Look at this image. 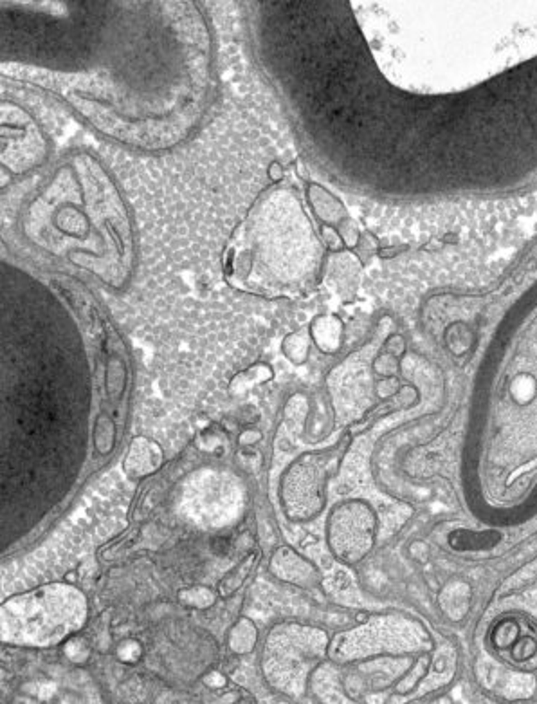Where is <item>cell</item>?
<instances>
[{"label": "cell", "instance_id": "7c38bea8", "mask_svg": "<svg viewBox=\"0 0 537 704\" xmlns=\"http://www.w3.org/2000/svg\"><path fill=\"white\" fill-rule=\"evenodd\" d=\"M92 441L94 448L98 451L99 455H110L116 448V441H118V425L114 421L110 414L107 412H101L96 421H94L92 428Z\"/></svg>", "mask_w": 537, "mask_h": 704}, {"label": "cell", "instance_id": "5bb4252c", "mask_svg": "<svg viewBox=\"0 0 537 704\" xmlns=\"http://www.w3.org/2000/svg\"><path fill=\"white\" fill-rule=\"evenodd\" d=\"M271 377L272 370L267 367V365H254V367L240 372V374L231 381L229 390H231V394H235V396H241V394H246V392H249L251 388L260 385V383H265L267 379H271Z\"/></svg>", "mask_w": 537, "mask_h": 704}, {"label": "cell", "instance_id": "7a4b0ae2", "mask_svg": "<svg viewBox=\"0 0 537 704\" xmlns=\"http://www.w3.org/2000/svg\"><path fill=\"white\" fill-rule=\"evenodd\" d=\"M2 229L16 251L42 268L81 273L112 293L137 268L132 210L92 152L73 150L2 201Z\"/></svg>", "mask_w": 537, "mask_h": 704}, {"label": "cell", "instance_id": "5b68a950", "mask_svg": "<svg viewBox=\"0 0 537 704\" xmlns=\"http://www.w3.org/2000/svg\"><path fill=\"white\" fill-rule=\"evenodd\" d=\"M49 138L31 112L2 101V172L24 177L42 168L49 155Z\"/></svg>", "mask_w": 537, "mask_h": 704}, {"label": "cell", "instance_id": "d6986e66", "mask_svg": "<svg viewBox=\"0 0 537 704\" xmlns=\"http://www.w3.org/2000/svg\"><path fill=\"white\" fill-rule=\"evenodd\" d=\"M258 441H261V431L260 430H254V428H249V430H244L240 433V437H238V442H240V447H254Z\"/></svg>", "mask_w": 537, "mask_h": 704}, {"label": "cell", "instance_id": "30bf717a", "mask_svg": "<svg viewBox=\"0 0 537 704\" xmlns=\"http://www.w3.org/2000/svg\"><path fill=\"white\" fill-rule=\"evenodd\" d=\"M258 638L260 634H258V627L254 625V621L241 616L227 632V649L237 657L251 654L252 650L257 649Z\"/></svg>", "mask_w": 537, "mask_h": 704}, {"label": "cell", "instance_id": "ffe728a7", "mask_svg": "<svg viewBox=\"0 0 537 704\" xmlns=\"http://www.w3.org/2000/svg\"><path fill=\"white\" fill-rule=\"evenodd\" d=\"M64 581H67V583H73V586H76V581H78V573L76 570H73V573H67L64 578Z\"/></svg>", "mask_w": 537, "mask_h": 704}, {"label": "cell", "instance_id": "8fae6325", "mask_svg": "<svg viewBox=\"0 0 537 704\" xmlns=\"http://www.w3.org/2000/svg\"><path fill=\"white\" fill-rule=\"evenodd\" d=\"M258 560H260V551L247 553V555L238 562L237 566L233 567L231 570H227V575L224 576L222 580L218 581V596H220L222 600H227V598H231L235 592H238L247 581V578L252 575V570L257 567Z\"/></svg>", "mask_w": 537, "mask_h": 704}, {"label": "cell", "instance_id": "e0dca14e", "mask_svg": "<svg viewBox=\"0 0 537 704\" xmlns=\"http://www.w3.org/2000/svg\"><path fill=\"white\" fill-rule=\"evenodd\" d=\"M143 654V645L137 640H133V638H127V640L121 641L118 645V650H116V655H118V659L123 665H137Z\"/></svg>", "mask_w": 537, "mask_h": 704}, {"label": "cell", "instance_id": "6da1fadb", "mask_svg": "<svg viewBox=\"0 0 537 704\" xmlns=\"http://www.w3.org/2000/svg\"><path fill=\"white\" fill-rule=\"evenodd\" d=\"M2 81L55 99L135 152L197 134L218 96L217 45L198 2H2Z\"/></svg>", "mask_w": 537, "mask_h": 704}, {"label": "cell", "instance_id": "3957f363", "mask_svg": "<svg viewBox=\"0 0 537 704\" xmlns=\"http://www.w3.org/2000/svg\"><path fill=\"white\" fill-rule=\"evenodd\" d=\"M300 194L278 183L261 192L227 240L224 278L267 300H296L315 289L323 246Z\"/></svg>", "mask_w": 537, "mask_h": 704}, {"label": "cell", "instance_id": "ac0fdd59", "mask_svg": "<svg viewBox=\"0 0 537 704\" xmlns=\"http://www.w3.org/2000/svg\"><path fill=\"white\" fill-rule=\"evenodd\" d=\"M202 681L204 685L211 690H220L224 688V686H227V683H229L227 675L224 674V672H220V670H211V672H207V674L204 675Z\"/></svg>", "mask_w": 537, "mask_h": 704}, {"label": "cell", "instance_id": "2e32d148", "mask_svg": "<svg viewBox=\"0 0 537 704\" xmlns=\"http://www.w3.org/2000/svg\"><path fill=\"white\" fill-rule=\"evenodd\" d=\"M283 352L287 354V357L294 362L296 365H301V363L306 360V352H309V340H306L305 333H296L289 336L283 343Z\"/></svg>", "mask_w": 537, "mask_h": 704}, {"label": "cell", "instance_id": "277c9868", "mask_svg": "<svg viewBox=\"0 0 537 704\" xmlns=\"http://www.w3.org/2000/svg\"><path fill=\"white\" fill-rule=\"evenodd\" d=\"M2 641L55 646L76 636L89 618V603L73 583H51L13 596L0 607Z\"/></svg>", "mask_w": 537, "mask_h": 704}, {"label": "cell", "instance_id": "ba28073f", "mask_svg": "<svg viewBox=\"0 0 537 704\" xmlns=\"http://www.w3.org/2000/svg\"><path fill=\"white\" fill-rule=\"evenodd\" d=\"M269 570L278 581L300 589H314L321 583L319 569L306 556L300 555L296 549L281 546L272 551L269 558Z\"/></svg>", "mask_w": 537, "mask_h": 704}, {"label": "cell", "instance_id": "52a82bcc", "mask_svg": "<svg viewBox=\"0 0 537 704\" xmlns=\"http://www.w3.org/2000/svg\"><path fill=\"white\" fill-rule=\"evenodd\" d=\"M319 455H301L281 479V502L292 520H311L325 506L326 471Z\"/></svg>", "mask_w": 537, "mask_h": 704}, {"label": "cell", "instance_id": "8992f818", "mask_svg": "<svg viewBox=\"0 0 537 704\" xmlns=\"http://www.w3.org/2000/svg\"><path fill=\"white\" fill-rule=\"evenodd\" d=\"M374 511L361 501L343 502L332 510L326 522V540L332 555L345 564H357L374 547Z\"/></svg>", "mask_w": 537, "mask_h": 704}, {"label": "cell", "instance_id": "9a60e30c", "mask_svg": "<svg viewBox=\"0 0 537 704\" xmlns=\"http://www.w3.org/2000/svg\"><path fill=\"white\" fill-rule=\"evenodd\" d=\"M62 652H64V655L70 661V663H75V665H85V663H89L92 649H90V643L87 638L76 634L73 636V638H69L65 643H62Z\"/></svg>", "mask_w": 537, "mask_h": 704}, {"label": "cell", "instance_id": "9c48e42d", "mask_svg": "<svg viewBox=\"0 0 537 704\" xmlns=\"http://www.w3.org/2000/svg\"><path fill=\"white\" fill-rule=\"evenodd\" d=\"M164 451L157 442L144 436L133 437L123 459V471L130 481H143L161 470Z\"/></svg>", "mask_w": 537, "mask_h": 704}, {"label": "cell", "instance_id": "4fadbf2b", "mask_svg": "<svg viewBox=\"0 0 537 704\" xmlns=\"http://www.w3.org/2000/svg\"><path fill=\"white\" fill-rule=\"evenodd\" d=\"M220 598L217 589L209 586H187L177 590V600L181 605L193 610L211 609Z\"/></svg>", "mask_w": 537, "mask_h": 704}]
</instances>
